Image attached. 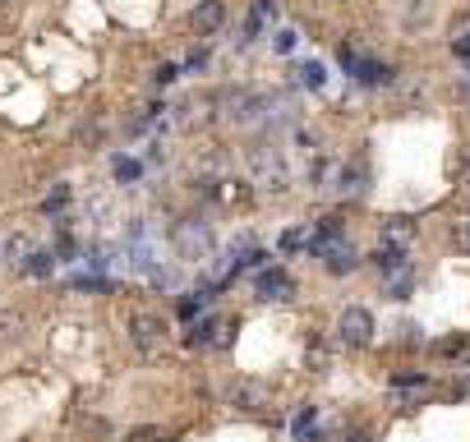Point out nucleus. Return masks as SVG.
I'll list each match as a JSON object with an SVG mask.
<instances>
[{"mask_svg": "<svg viewBox=\"0 0 470 442\" xmlns=\"http://www.w3.org/2000/svg\"><path fill=\"white\" fill-rule=\"evenodd\" d=\"M176 254L180 258H208L212 254V226H208V221L203 217H185V221H176Z\"/></svg>", "mask_w": 470, "mask_h": 442, "instance_id": "nucleus-1", "label": "nucleus"}, {"mask_svg": "<svg viewBox=\"0 0 470 442\" xmlns=\"http://www.w3.org/2000/svg\"><path fill=\"white\" fill-rule=\"evenodd\" d=\"M374 314L369 309H359V304H350V309H342V318H337V337L346 341V346H369L374 341Z\"/></svg>", "mask_w": 470, "mask_h": 442, "instance_id": "nucleus-2", "label": "nucleus"}, {"mask_svg": "<svg viewBox=\"0 0 470 442\" xmlns=\"http://www.w3.org/2000/svg\"><path fill=\"white\" fill-rule=\"evenodd\" d=\"M129 341L144 350V355H157L166 346V323L157 314H134L129 318Z\"/></svg>", "mask_w": 470, "mask_h": 442, "instance_id": "nucleus-3", "label": "nucleus"}, {"mask_svg": "<svg viewBox=\"0 0 470 442\" xmlns=\"http://www.w3.org/2000/svg\"><path fill=\"white\" fill-rule=\"evenodd\" d=\"M227 401H231L235 410H263V405H268V387L254 382V378H235V382L227 387Z\"/></svg>", "mask_w": 470, "mask_h": 442, "instance_id": "nucleus-4", "label": "nucleus"}, {"mask_svg": "<svg viewBox=\"0 0 470 442\" xmlns=\"http://www.w3.org/2000/svg\"><path fill=\"white\" fill-rule=\"evenodd\" d=\"M291 291H295V282H291L286 267H263L259 282H254V295L259 299H291Z\"/></svg>", "mask_w": 470, "mask_h": 442, "instance_id": "nucleus-5", "label": "nucleus"}, {"mask_svg": "<svg viewBox=\"0 0 470 442\" xmlns=\"http://www.w3.org/2000/svg\"><path fill=\"white\" fill-rule=\"evenodd\" d=\"M221 23H227V5H221V0H203V5L189 14V28H194L199 37H212Z\"/></svg>", "mask_w": 470, "mask_h": 442, "instance_id": "nucleus-6", "label": "nucleus"}, {"mask_svg": "<svg viewBox=\"0 0 470 442\" xmlns=\"http://www.w3.org/2000/svg\"><path fill=\"white\" fill-rule=\"evenodd\" d=\"M410 240H415V221H410V217H387V221H383V249L406 254Z\"/></svg>", "mask_w": 470, "mask_h": 442, "instance_id": "nucleus-7", "label": "nucleus"}, {"mask_svg": "<svg viewBox=\"0 0 470 442\" xmlns=\"http://www.w3.org/2000/svg\"><path fill=\"white\" fill-rule=\"evenodd\" d=\"M194 346H231V323H221V318H208L203 327H194V337H189Z\"/></svg>", "mask_w": 470, "mask_h": 442, "instance_id": "nucleus-8", "label": "nucleus"}, {"mask_svg": "<svg viewBox=\"0 0 470 442\" xmlns=\"http://www.w3.org/2000/svg\"><path fill=\"white\" fill-rule=\"evenodd\" d=\"M359 83H369V88H378V83H392V65H378V61H355L350 70Z\"/></svg>", "mask_w": 470, "mask_h": 442, "instance_id": "nucleus-9", "label": "nucleus"}, {"mask_svg": "<svg viewBox=\"0 0 470 442\" xmlns=\"http://www.w3.org/2000/svg\"><path fill=\"white\" fill-rule=\"evenodd\" d=\"M28 258H33V240H28V235H14V240L5 244V263L19 267V272H28Z\"/></svg>", "mask_w": 470, "mask_h": 442, "instance_id": "nucleus-10", "label": "nucleus"}, {"mask_svg": "<svg viewBox=\"0 0 470 442\" xmlns=\"http://www.w3.org/2000/svg\"><path fill=\"white\" fill-rule=\"evenodd\" d=\"M291 433H295V442H314V438H318V410H314V405L300 410L295 424H291Z\"/></svg>", "mask_w": 470, "mask_h": 442, "instance_id": "nucleus-11", "label": "nucleus"}, {"mask_svg": "<svg viewBox=\"0 0 470 442\" xmlns=\"http://www.w3.org/2000/svg\"><path fill=\"white\" fill-rule=\"evenodd\" d=\"M268 19H276V0H254V14H249V23H244V37H254Z\"/></svg>", "mask_w": 470, "mask_h": 442, "instance_id": "nucleus-12", "label": "nucleus"}, {"mask_svg": "<svg viewBox=\"0 0 470 442\" xmlns=\"http://www.w3.org/2000/svg\"><path fill=\"white\" fill-rule=\"evenodd\" d=\"M309 240H314V231H309V226H295V231H286V235H282V254H295V249H304Z\"/></svg>", "mask_w": 470, "mask_h": 442, "instance_id": "nucleus-13", "label": "nucleus"}, {"mask_svg": "<svg viewBox=\"0 0 470 442\" xmlns=\"http://www.w3.org/2000/svg\"><path fill=\"white\" fill-rule=\"evenodd\" d=\"M387 291H392V299H406V295H410V267L387 272Z\"/></svg>", "mask_w": 470, "mask_h": 442, "instance_id": "nucleus-14", "label": "nucleus"}, {"mask_svg": "<svg viewBox=\"0 0 470 442\" xmlns=\"http://www.w3.org/2000/svg\"><path fill=\"white\" fill-rule=\"evenodd\" d=\"M295 74H300V83H304V88H323V83H327L323 65H300Z\"/></svg>", "mask_w": 470, "mask_h": 442, "instance_id": "nucleus-15", "label": "nucleus"}, {"mask_svg": "<svg viewBox=\"0 0 470 442\" xmlns=\"http://www.w3.org/2000/svg\"><path fill=\"white\" fill-rule=\"evenodd\" d=\"M65 203H70V184H55V189L46 193V199H42V208H46V212H61Z\"/></svg>", "mask_w": 470, "mask_h": 442, "instance_id": "nucleus-16", "label": "nucleus"}, {"mask_svg": "<svg viewBox=\"0 0 470 442\" xmlns=\"http://www.w3.org/2000/svg\"><path fill=\"white\" fill-rule=\"evenodd\" d=\"M452 244L461 249V254H470V217H466V221H457V226H452Z\"/></svg>", "mask_w": 470, "mask_h": 442, "instance_id": "nucleus-17", "label": "nucleus"}, {"mask_svg": "<svg viewBox=\"0 0 470 442\" xmlns=\"http://www.w3.org/2000/svg\"><path fill=\"white\" fill-rule=\"evenodd\" d=\"M203 304H208V291H199V299H194V295H185V299H180V318H194V314L203 309Z\"/></svg>", "mask_w": 470, "mask_h": 442, "instance_id": "nucleus-18", "label": "nucleus"}, {"mask_svg": "<svg viewBox=\"0 0 470 442\" xmlns=\"http://www.w3.org/2000/svg\"><path fill=\"white\" fill-rule=\"evenodd\" d=\"M116 176H120V180H138V161H129V157H116Z\"/></svg>", "mask_w": 470, "mask_h": 442, "instance_id": "nucleus-19", "label": "nucleus"}, {"mask_svg": "<svg viewBox=\"0 0 470 442\" xmlns=\"http://www.w3.org/2000/svg\"><path fill=\"white\" fill-rule=\"evenodd\" d=\"M466 350V337H452V341H438V355H461Z\"/></svg>", "mask_w": 470, "mask_h": 442, "instance_id": "nucleus-20", "label": "nucleus"}, {"mask_svg": "<svg viewBox=\"0 0 470 442\" xmlns=\"http://www.w3.org/2000/svg\"><path fill=\"white\" fill-rule=\"evenodd\" d=\"M129 442H161V433H157V429H134Z\"/></svg>", "mask_w": 470, "mask_h": 442, "instance_id": "nucleus-21", "label": "nucleus"}, {"mask_svg": "<svg viewBox=\"0 0 470 442\" xmlns=\"http://www.w3.org/2000/svg\"><path fill=\"white\" fill-rule=\"evenodd\" d=\"M272 46H276V51H291V46H295V33H291V28H286V33H276Z\"/></svg>", "mask_w": 470, "mask_h": 442, "instance_id": "nucleus-22", "label": "nucleus"}, {"mask_svg": "<svg viewBox=\"0 0 470 442\" xmlns=\"http://www.w3.org/2000/svg\"><path fill=\"white\" fill-rule=\"evenodd\" d=\"M452 46H457V55H466V61H470V33H466V37H457Z\"/></svg>", "mask_w": 470, "mask_h": 442, "instance_id": "nucleus-23", "label": "nucleus"}, {"mask_svg": "<svg viewBox=\"0 0 470 442\" xmlns=\"http://www.w3.org/2000/svg\"><path fill=\"white\" fill-rule=\"evenodd\" d=\"M5 5H10V0H0V10H5Z\"/></svg>", "mask_w": 470, "mask_h": 442, "instance_id": "nucleus-24", "label": "nucleus"}]
</instances>
